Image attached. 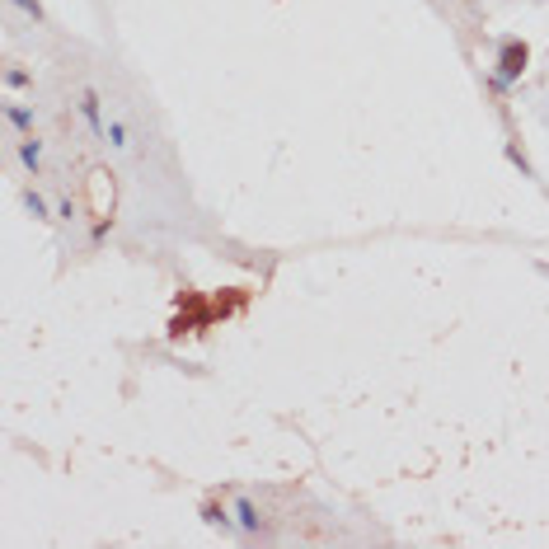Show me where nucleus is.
<instances>
[{
	"label": "nucleus",
	"instance_id": "obj_1",
	"mask_svg": "<svg viewBox=\"0 0 549 549\" xmlns=\"http://www.w3.org/2000/svg\"><path fill=\"white\" fill-rule=\"evenodd\" d=\"M526 61H530V52H526V43H507L503 47V57H497V80L503 85H512L521 71H526Z\"/></svg>",
	"mask_w": 549,
	"mask_h": 549
},
{
	"label": "nucleus",
	"instance_id": "obj_2",
	"mask_svg": "<svg viewBox=\"0 0 549 549\" xmlns=\"http://www.w3.org/2000/svg\"><path fill=\"white\" fill-rule=\"evenodd\" d=\"M90 211L99 216V221H104V216L113 211V179H108L104 170L90 174Z\"/></svg>",
	"mask_w": 549,
	"mask_h": 549
}]
</instances>
